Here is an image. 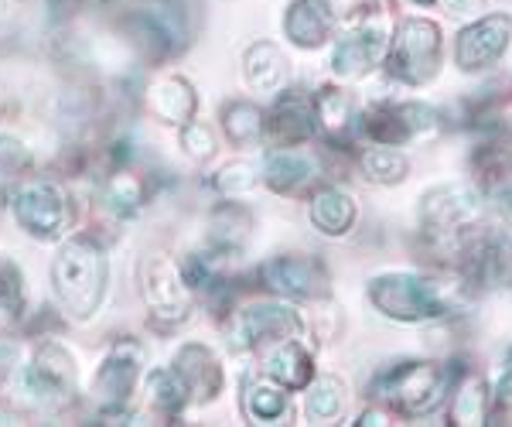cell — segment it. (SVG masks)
<instances>
[{"mask_svg": "<svg viewBox=\"0 0 512 427\" xmlns=\"http://www.w3.org/2000/svg\"><path fill=\"white\" fill-rule=\"evenodd\" d=\"M52 284L62 311L76 322L96 315L106 294V257L89 236H72L59 246L52 264Z\"/></svg>", "mask_w": 512, "mask_h": 427, "instance_id": "obj_1", "label": "cell"}, {"mask_svg": "<svg viewBox=\"0 0 512 427\" xmlns=\"http://www.w3.org/2000/svg\"><path fill=\"white\" fill-rule=\"evenodd\" d=\"M369 301L376 311L396 322H427V318H441L444 301L437 287L420 274H383L369 284Z\"/></svg>", "mask_w": 512, "mask_h": 427, "instance_id": "obj_2", "label": "cell"}, {"mask_svg": "<svg viewBox=\"0 0 512 427\" xmlns=\"http://www.w3.org/2000/svg\"><path fill=\"white\" fill-rule=\"evenodd\" d=\"M120 28L127 31V38L137 48H144L151 59H164L185 48L188 41V24L181 18V11L168 0H147V4L130 7L120 18Z\"/></svg>", "mask_w": 512, "mask_h": 427, "instance_id": "obj_3", "label": "cell"}, {"mask_svg": "<svg viewBox=\"0 0 512 427\" xmlns=\"http://www.w3.org/2000/svg\"><path fill=\"white\" fill-rule=\"evenodd\" d=\"M437 62H441V28L427 18L403 21L396 28L390 59H386L390 76L410 82V86H420L437 72Z\"/></svg>", "mask_w": 512, "mask_h": 427, "instance_id": "obj_4", "label": "cell"}, {"mask_svg": "<svg viewBox=\"0 0 512 427\" xmlns=\"http://www.w3.org/2000/svg\"><path fill=\"white\" fill-rule=\"evenodd\" d=\"M14 216L38 240H59L72 226V202L69 192L52 178H35L14 195Z\"/></svg>", "mask_w": 512, "mask_h": 427, "instance_id": "obj_5", "label": "cell"}, {"mask_svg": "<svg viewBox=\"0 0 512 427\" xmlns=\"http://www.w3.org/2000/svg\"><path fill=\"white\" fill-rule=\"evenodd\" d=\"M24 390L38 407H65L76 397V363L59 342H38L31 363L24 366Z\"/></svg>", "mask_w": 512, "mask_h": 427, "instance_id": "obj_6", "label": "cell"}, {"mask_svg": "<svg viewBox=\"0 0 512 427\" xmlns=\"http://www.w3.org/2000/svg\"><path fill=\"white\" fill-rule=\"evenodd\" d=\"M379 393L403 414H431L448 393V373L434 363H407L379 383Z\"/></svg>", "mask_w": 512, "mask_h": 427, "instance_id": "obj_7", "label": "cell"}, {"mask_svg": "<svg viewBox=\"0 0 512 427\" xmlns=\"http://www.w3.org/2000/svg\"><path fill=\"white\" fill-rule=\"evenodd\" d=\"M140 363H144V352L137 342L123 339L110 349V356L103 359V366L96 369L93 380V400L103 410V417L123 414V407L130 404V393H134L140 380Z\"/></svg>", "mask_w": 512, "mask_h": 427, "instance_id": "obj_8", "label": "cell"}, {"mask_svg": "<svg viewBox=\"0 0 512 427\" xmlns=\"http://www.w3.org/2000/svg\"><path fill=\"white\" fill-rule=\"evenodd\" d=\"M144 301L151 308L154 322L178 325L192 311V287L171 260L158 257L144 267Z\"/></svg>", "mask_w": 512, "mask_h": 427, "instance_id": "obj_9", "label": "cell"}, {"mask_svg": "<svg viewBox=\"0 0 512 427\" xmlns=\"http://www.w3.org/2000/svg\"><path fill=\"white\" fill-rule=\"evenodd\" d=\"M512 38V18L509 14H489V18L475 21L458 35V48H454V62L465 72H482L495 65L506 55Z\"/></svg>", "mask_w": 512, "mask_h": 427, "instance_id": "obj_10", "label": "cell"}, {"mask_svg": "<svg viewBox=\"0 0 512 427\" xmlns=\"http://www.w3.org/2000/svg\"><path fill=\"white\" fill-rule=\"evenodd\" d=\"M263 284L284 298H318L328 291V277L321 264L308 257H274L263 264Z\"/></svg>", "mask_w": 512, "mask_h": 427, "instance_id": "obj_11", "label": "cell"}, {"mask_svg": "<svg viewBox=\"0 0 512 427\" xmlns=\"http://www.w3.org/2000/svg\"><path fill=\"white\" fill-rule=\"evenodd\" d=\"M362 127H366V134L379 144H403V141H410V137H417L434 127V110L417 106V103L379 106V110L369 113Z\"/></svg>", "mask_w": 512, "mask_h": 427, "instance_id": "obj_12", "label": "cell"}, {"mask_svg": "<svg viewBox=\"0 0 512 427\" xmlns=\"http://www.w3.org/2000/svg\"><path fill=\"white\" fill-rule=\"evenodd\" d=\"M301 332V318L291 308L274 305V301H260L250 305L239 315V335L246 346H267V342H284Z\"/></svg>", "mask_w": 512, "mask_h": 427, "instance_id": "obj_13", "label": "cell"}, {"mask_svg": "<svg viewBox=\"0 0 512 427\" xmlns=\"http://www.w3.org/2000/svg\"><path fill=\"white\" fill-rule=\"evenodd\" d=\"M178 376L185 380L188 393H192L195 400H212L219 397L222 383H226V376H222V366L216 359V352L209 346H198V342H188V346H181L175 352V363Z\"/></svg>", "mask_w": 512, "mask_h": 427, "instance_id": "obj_14", "label": "cell"}, {"mask_svg": "<svg viewBox=\"0 0 512 427\" xmlns=\"http://www.w3.org/2000/svg\"><path fill=\"white\" fill-rule=\"evenodd\" d=\"M267 127H270V141L274 144L291 147V144L308 141L318 127V103H311L308 96H297V93L284 96V100L274 106V113H270Z\"/></svg>", "mask_w": 512, "mask_h": 427, "instance_id": "obj_15", "label": "cell"}, {"mask_svg": "<svg viewBox=\"0 0 512 427\" xmlns=\"http://www.w3.org/2000/svg\"><path fill=\"white\" fill-rule=\"evenodd\" d=\"M147 106H151L154 117H161L164 123H175L185 127L198 110V96L192 89V82L181 76H164L147 89Z\"/></svg>", "mask_w": 512, "mask_h": 427, "instance_id": "obj_16", "label": "cell"}, {"mask_svg": "<svg viewBox=\"0 0 512 427\" xmlns=\"http://www.w3.org/2000/svg\"><path fill=\"white\" fill-rule=\"evenodd\" d=\"M287 72H291V62L274 41H256L243 59L246 86L256 93H280L287 86Z\"/></svg>", "mask_w": 512, "mask_h": 427, "instance_id": "obj_17", "label": "cell"}, {"mask_svg": "<svg viewBox=\"0 0 512 427\" xmlns=\"http://www.w3.org/2000/svg\"><path fill=\"white\" fill-rule=\"evenodd\" d=\"M383 55V31H359L335 45L332 52V69L338 79H359L369 65Z\"/></svg>", "mask_w": 512, "mask_h": 427, "instance_id": "obj_18", "label": "cell"}, {"mask_svg": "<svg viewBox=\"0 0 512 427\" xmlns=\"http://www.w3.org/2000/svg\"><path fill=\"white\" fill-rule=\"evenodd\" d=\"M267 376L280 383L284 390H304L315 376V363H311V352L297 342H277V349L267 356Z\"/></svg>", "mask_w": 512, "mask_h": 427, "instance_id": "obj_19", "label": "cell"}, {"mask_svg": "<svg viewBox=\"0 0 512 427\" xmlns=\"http://www.w3.org/2000/svg\"><path fill=\"white\" fill-rule=\"evenodd\" d=\"M250 229H253V219L243 205H219L212 212V223H209V243L219 257H236L239 250L250 240Z\"/></svg>", "mask_w": 512, "mask_h": 427, "instance_id": "obj_20", "label": "cell"}, {"mask_svg": "<svg viewBox=\"0 0 512 427\" xmlns=\"http://www.w3.org/2000/svg\"><path fill=\"white\" fill-rule=\"evenodd\" d=\"M308 216L325 236H345L355 223V202L342 188H321L311 195Z\"/></svg>", "mask_w": 512, "mask_h": 427, "instance_id": "obj_21", "label": "cell"}, {"mask_svg": "<svg viewBox=\"0 0 512 427\" xmlns=\"http://www.w3.org/2000/svg\"><path fill=\"white\" fill-rule=\"evenodd\" d=\"M284 31L294 45L301 48H318L328 38V14L321 0H291L284 14Z\"/></svg>", "mask_w": 512, "mask_h": 427, "instance_id": "obj_22", "label": "cell"}, {"mask_svg": "<svg viewBox=\"0 0 512 427\" xmlns=\"http://www.w3.org/2000/svg\"><path fill=\"white\" fill-rule=\"evenodd\" d=\"M311 175H315V158H308L301 151H274L263 164V182L274 192H294Z\"/></svg>", "mask_w": 512, "mask_h": 427, "instance_id": "obj_23", "label": "cell"}, {"mask_svg": "<svg viewBox=\"0 0 512 427\" xmlns=\"http://www.w3.org/2000/svg\"><path fill=\"white\" fill-rule=\"evenodd\" d=\"M192 397L185 387V380L178 376V369H154L151 376H147V404H151L158 414L164 417H175L181 407H185V400Z\"/></svg>", "mask_w": 512, "mask_h": 427, "instance_id": "obj_24", "label": "cell"}, {"mask_svg": "<svg viewBox=\"0 0 512 427\" xmlns=\"http://www.w3.org/2000/svg\"><path fill=\"white\" fill-rule=\"evenodd\" d=\"M478 209V202H475V195L468 192V188H444V192H434L431 199H427L424 205V212H427V219H431L434 226H458L461 219H468L472 212Z\"/></svg>", "mask_w": 512, "mask_h": 427, "instance_id": "obj_25", "label": "cell"}, {"mask_svg": "<svg viewBox=\"0 0 512 427\" xmlns=\"http://www.w3.org/2000/svg\"><path fill=\"white\" fill-rule=\"evenodd\" d=\"M345 407V387L335 380V376H321V380L308 383V400H304V410H308L311 421L328 424L342 414Z\"/></svg>", "mask_w": 512, "mask_h": 427, "instance_id": "obj_26", "label": "cell"}, {"mask_svg": "<svg viewBox=\"0 0 512 427\" xmlns=\"http://www.w3.org/2000/svg\"><path fill=\"white\" fill-rule=\"evenodd\" d=\"M243 407L253 421L274 424L287 414V393L280 383L277 387L274 383H250V387H246V397H243Z\"/></svg>", "mask_w": 512, "mask_h": 427, "instance_id": "obj_27", "label": "cell"}, {"mask_svg": "<svg viewBox=\"0 0 512 427\" xmlns=\"http://www.w3.org/2000/svg\"><path fill=\"white\" fill-rule=\"evenodd\" d=\"M222 130H226V137L236 147H246V144H253L256 137L263 134V117H260V110H256L253 103L236 100V103H229L226 110H222Z\"/></svg>", "mask_w": 512, "mask_h": 427, "instance_id": "obj_28", "label": "cell"}, {"mask_svg": "<svg viewBox=\"0 0 512 427\" xmlns=\"http://www.w3.org/2000/svg\"><path fill=\"white\" fill-rule=\"evenodd\" d=\"M362 171H366L369 182L393 185L407 178V158H403L400 151H393V144L369 147V151L362 154Z\"/></svg>", "mask_w": 512, "mask_h": 427, "instance_id": "obj_29", "label": "cell"}, {"mask_svg": "<svg viewBox=\"0 0 512 427\" xmlns=\"http://www.w3.org/2000/svg\"><path fill=\"white\" fill-rule=\"evenodd\" d=\"M485 410H489V397H485V383L472 376L465 380V387L454 397V410H451V421L454 424H482L485 421Z\"/></svg>", "mask_w": 512, "mask_h": 427, "instance_id": "obj_30", "label": "cell"}, {"mask_svg": "<svg viewBox=\"0 0 512 427\" xmlns=\"http://www.w3.org/2000/svg\"><path fill=\"white\" fill-rule=\"evenodd\" d=\"M106 202H110V209L120 212V216H134L140 209V202H144L140 178L130 175V171H117V175L110 178V185H106Z\"/></svg>", "mask_w": 512, "mask_h": 427, "instance_id": "obj_31", "label": "cell"}, {"mask_svg": "<svg viewBox=\"0 0 512 427\" xmlns=\"http://www.w3.org/2000/svg\"><path fill=\"white\" fill-rule=\"evenodd\" d=\"M24 311V284L21 270L11 260L0 257V322H14Z\"/></svg>", "mask_w": 512, "mask_h": 427, "instance_id": "obj_32", "label": "cell"}, {"mask_svg": "<svg viewBox=\"0 0 512 427\" xmlns=\"http://www.w3.org/2000/svg\"><path fill=\"white\" fill-rule=\"evenodd\" d=\"M256 178H260V171L250 161H233L216 175V188L222 195H246L256 185Z\"/></svg>", "mask_w": 512, "mask_h": 427, "instance_id": "obj_33", "label": "cell"}, {"mask_svg": "<svg viewBox=\"0 0 512 427\" xmlns=\"http://www.w3.org/2000/svg\"><path fill=\"white\" fill-rule=\"evenodd\" d=\"M181 147H185L188 158L209 161L212 154H216V137H212V130L205 127V123L188 120L185 127H181Z\"/></svg>", "mask_w": 512, "mask_h": 427, "instance_id": "obj_34", "label": "cell"}, {"mask_svg": "<svg viewBox=\"0 0 512 427\" xmlns=\"http://www.w3.org/2000/svg\"><path fill=\"white\" fill-rule=\"evenodd\" d=\"M318 120H325L328 127H345V120H349V100L342 93H335V89H325L318 96Z\"/></svg>", "mask_w": 512, "mask_h": 427, "instance_id": "obj_35", "label": "cell"}, {"mask_svg": "<svg viewBox=\"0 0 512 427\" xmlns=\"http://www.w3.org/2000/svg\"><path fill=\"white\" fill-rule=\"evenodd\" d=\"M28 168H31L28 147H24L21 141H14V137L0 134V171L11 175V171H28Z\"/></svg>", "mask_w": 512, "mask_h": 427, "instance_id": "obj_36", "label": "cell"}, {"mask_svg": "<svg viewBox=\"0 0 512 427\" xmlns=\"http://www.w3.org/2000/svg\"><path fill=\"white\" fill-rule=\"evenodd\" d=\"M499 404L512 407V363L506 366V373H502V380H499Z\"/></svg>", "mask_w": 512, "mask_h": 427, "instance_id": "obj_37", "label": "cell"}, {"mask_svg": "<svg viewBox=\"0 0 512 427\" xmlns=\"http://www.w3.org/2000/svg\"><path fill=\"white\" fill-rule=\"evenodd\" d=\"M444 4H448V11L451 14H475L478 11V0H444Z\"/></svg>", "mask_w": 512, "mask_h": 427, "instance_id": "obj_38", "label": "cell"}, {"mask_svg": "<svg viewBox=\"0 0 512 427\" xmlns=\"http://www.w3.org/2000/svg\"><path fill=\"white\" fill-rule=\"evenodd\" d=\"M359 424H386V414H379V410H369V414L359 417Z\"/></svg>", "mask_w": 512, "mask_h": 427, "instance_id": "obj_39", "label": "cell"}, {"mask_svg": "<svg viewBox=\"0 0 512 427\" xmlns=\"http://www.w3.org/2000/svg\"><path fill=\"white\" fill-rule=\"evenodd\" d=\"M499 205H502V212H506V216L512 219V188H506V192L499 195Z\"/></svg>", "mask_w": 512, "mask_h": 427, "instance_id": "obj_40", "label": "cell"}, {"mask_svg": "<svg viewBox=\"0 0 512 427\" xmlns=\"http://www.w3.org/2000/svg\"><path fill=\"white\" fill-rule=\"evenodd\" d=\"M4 205H7V188H4V182H0V212H4Z\"/></svg>", "mask_w": 512, "mask_h": 427, "instance_id": "obj_41", "label": "cell"}, {"mask_svg": "<svg viewBox=\"0 0 512 427\" xmlns=\"http://www.w3.org/2000/svg\"><path fill=\"white\" fill-rule=\"evenodd\" d=\"M4 21H7V7L0 4V24H4Z\"/></svg>", "mask_w": 512, "mask_h": 427, "instance_id": "obj_42", "label": "cell"}, {"mask_svg": "<svg viewBox=\"0 0 512 427\" xmlns=\"http://www.w3.org/2000/svg\"><path fill=\"white\" fill-rule=\"evenodd\" d=\"M417 4H434V0H417Z\"/></svg>", "mask_w": 512, "mask_h": 427, "instance_id": "obj_43", "label": "cell"}]
</instances>
